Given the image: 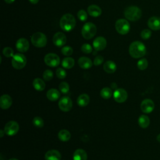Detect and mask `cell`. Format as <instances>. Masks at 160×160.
<instances>
[{"mask_svg":"<svg viewBox=\"0 0 160 160\" xmlns=\"http://www.w3.org/2000/svg\"><path fill=\"white\" fill-rule=\"evenodd\" d=\"M81 49L82 52L85 54H89L92 51V46L89 44H88V43L83 44L81 48Z\"/></svg>","mask_w":160,"mask_h":160,"instance_id":"cell-38","label":"cell"},{"mask_svg":"<svg viewBox=\"0 0 160 160\" xmlns=\"http://www.w3.org/2000/svg\"><path fill=\"white\" fill-rule=\"evenodd\" d=\"M39 0H29V1L31 3L34 4H37V3L39 2Z\"/></svg>","mask_w":160,"mask_h":160,"instance_id":"cell-41","label":"cell"},{"mask_svg":"<svg viewBox=\"0 0 160 160\" xmlns=\"http://www.w3.org/2000/svg\"><path fill=\"white\" fill-rule=\"evenodd\" d=\"M12 99L8 94H3L0 98V106L2 109L9 108L12 104Z\"/></svg>","mask_w":160,"mask_h":160,"instance_id":"cell-17","label":"cell"},{"mask_svg":"<svg viewBox=\"0 0 160 160\" xmlns=\"http://www.w3.org/2000/svg\"><path fill=\"white\" fill-rule=\"evenodd\" d=\"M60 91L63 94H66L69 91V85L66 82H61L59 85Z\"/></svg>","mask_w":160,"mask_h":160,"instance_id":"cell-32","label":"cell"},{"mask_svg":"<svg viewBox=\"0 0 160 160\" xmlns=\"http://www.w3.org/2000/svg\"><path fill=\"white\" fill-rule=\"evenodd\" d=\"M31 42L35 47L43 48L46 45L47 38L42 32H38L32 35Z\"/></svg>","mask_w":160,"mask_h":160,"instance_id":"cell-5","label":"cell"},{"mask_svg":"<svg viewBox=\"0 0 160 160\" xmlns=\"http://www.w3.org/2000/svg\"><path fill=\"white\" fill-rule=\"evenodd\" d=\"M46 96L49 100L51 101H55L59 98L60 92L58 89L52 88L48 91L46 93Z\"/></svg>","mask_w":160,"mask_h":160,"instance_id":"cell-21","label":"cell"},{"mask_svg":"<svg viewBox=\"0 0 160 160\" xmlns=\"http://www.w3.org/2000/svg\"><path fill=\"white\" fill-rule=\"evenodd\" d=\"M129 53L133 58H140L146 54V48L142 42L136 41L129 45Z\"/></svg>","mask_w":160,"mask_h":160,"instance_id":"cell-1","label":"cell"},{"mask_svg":"<svg viewBox=\"0 0 160 160\" xmlns=\"http://www.w3.org/2000/svg\"><path fill=\"white\" fill-rule=\"evenodd\" d=\"M90 101L89 96L86 94H82L79 95L77 99V104L81 107L86 106Z\"/></svg>","mask_w":160,"mask_h":160,"instance_id":"cell-22","label":"cell"},{"mask_svg":"<svg viewBox=\"0 0 160 160\" xmlns=\"http://www.w3.org/2000/svg\"><path fill=\"white\" fill-rule=\"evenodd\" d=\"M58 138L62 141H68L71 138V134L66 129H62L58 132Z\"/></svg>","mask_w":160,"mask_h":160,"instance_id":"cell-28","label":"cell"},{"mask_svg":"<svg viewBox=\"0 0 160 160\" xmlns=\"http://www.w3.org/2000/svg\"><path fill=\"white\" fill-rule=\"evenodd\" d=\"M0 134H1V136H0V137H1V138H2V136H3L4 134H5V132H4V131H3V130H1V131H0Z\"/></svg>","mask_w":160,"mask_h":160,"instance_id":"cell-44","label":"cell"},{"mask_svg":"<svg viewBox=\"0 0 160 160\" xmlns=\"http://www.w3.org/2000/svg\"><path fill=\"white\" fill-rule=\"evenodd\" d=\"M88 12L92 17H98L101 14V9L97 5L92 4L88 8Z\"/></svg>","mask_w":160,"mask_h":160,"instance_id":"cell-20","label":"cell"},{"mask_svg":"<svg viewBox=\"0 0 160 160\" xmlns=\"http://www.w3.org/2000/svg\"><path fill=\"white\" fill-rule=\"evenodd\" d=\"M61 28L66 32L71 31L74 29L76 25V20L74 17L69 13L64 14L59 21Z\"/></svg>","mask_w":160,"mask_h":160,"instance_id":"cell-2","label":"cell"},{"mask_svg":"<svg viewBox=\"0 0 160 160\" xmlns=\"http://www.w3.org/2000/svg\"><path fill=\"white\" fill-rule=\"evenodd\" d=\"M115 28L118 33L122 35L128 34L130 30L129 22L124 19H119L115 23Z\"/></svg>","mask_w":160,"mask_h":160,"instance_id":"cell-7","label":"cell"},{"mask_svg":"<svg viewBox=\"0 0 160 160\" xmlns=\"http://www.w3.org/2000/svg\"><path fill=\"white\" fill-rule=\"evenodd\" d=\"M150 124V119L148 116L146 115H141L139 118H138V124L139 126L145 129L149 126Z\"/></svg>","mask_w":160,"mask_h":160,"instance_id":"cell-26","label":"cell"},{"mask_svg":"<svg viewBox=\"0 0 160 160\" xmlns=\"http://www.w3.org/2000/svg\"><path fill=\"white\" fill-rule=\"evenodd\" d=\"M15 0H4V1L8 3V4H11V3H12Z\"/></svg>","mask_w":160,"mask_h":160,"instance_id":"cell-43","label":"cell"},{"mask_svg":"<svg viewBox=\"0 0 160 160\" xmlns=\"http://www.w3.org/2000/svg\"><path fill=\"white\" fill-rule=\"evenodd\" d=\"M96 26L92 22H86L84 24L81 29L82 37L86 39L92 38L96 33Z\"/></svg>","mask_w":160,"mask_h":160,"instance_id":"cell-4","label":"cell"},{"mask_svg":"<svg viewBox=\"0 0 160 160\" xmlns=\"http://www.w3.org/2000/svg\"><path fill=\"white\" fill-rule=\"evenodd\" d=\"M100 95L101 96L105 99H109L112 95V91L111 88L108 87H105L102 88L100 92Z\"/></svg>","mask_w":160,"mask_h":160,"instance_id":"cell-29","label":"cell"},{"mask_svg":"<svg viewBox=\"0 0 160 160\" xmlns=\"http://www.w3.org/2000/svg\"><path fill=\"white\" fill-rule=\"evenodd\" d=\"M9 160H18V159H16V158H11V159H9Z\"/></svg>","mask_w":160,"mask_h":160,"instance_id":"cell-46","label":"cell"},{"mask_svg":"<svg viewBox=\"0 0 160 160\" xmlns=\"http://www.w3.org/2000/svg\"><path fill=\"white\" fill-rule=\"evenodd\" d=\"M125 18L131 21H136L139 19L142 16V11L140 8L135 6L127 7L124 12Z\"/></svg>","mask_w":160,"mask_h":160,"instance_id":"cell-3","label":"cell"},{"mask_svg":"<svg viewBox=\"0 0 160 160\" xmlns=\"http://www.w3.org/2000/svg\"><path fill=\"white\" fill-rule=\"evenodd\" d=\"M103 69L107 73H113L116 70V64L112 61H107L103 65Z\"/></svg>","mask_w":160,"mask_h":160,"instance_id":"cell-24","label":"cell"},{"mask_svg":"<svg viewBox=\"0 0 160 160\" xmlns=\"http://www.w3.org/2000/svg\"><path fill=\"white\" fill-rule=\"evenodd\" d=\"M128 92L122 88H118L113 93V97L115 101L118 103H122L128 99Z\"/></svg>","mask_w":160,"mask_h":160,"instance_id":"cell-11","label":"cell"},{"mask_svg":"<svg viewBox=\"0 0 160 160\" xmlns=\"http://www.w3.org/2000/svg\"><path fill=\"white\" fill-rule=\"evenodd\" d=\"M151 31L148 29H144L141 32V37L142 39L146 40L151 36Z\"/></svg>","mask_w":160,"mask_h":160,"instance_id":"cell-35","label":"cell"},{"mask_svg":"<svg viewBox=\"0 0 160 160\" xmlns=\"http://www.w3.org/2000/svg\"><path fill=\"white\" fill-rule=\"evenodd\" d=\"M56 74L59 79H64L66 76V72L64 69L59 68L56 71Z\"/></svg>","mask_w":160,"mask_h":160,"instance_id":"cell-39","label":"cell"},{"mask_svg":"<svg viewBox=\"0 0 160 160\" xmlns=\"http://www.w3.org/2000/svg\"><path fill=\"white\" fill-rule=\"evenodd\" d=\"M141 109L146 114L151 113L154 108V102L150 99H145L141 103Z\"/></svg>","mask_w":160,"mask_h":160,"instance_id":"cell-12","label":"cell"},{"mask_svg":"<svg viewBox=\"0 0 160 160\" xmlns=\"http://www.w3.org/2000/svg\"><path fill=\"white\" fill-rule=\"evenodd\" d=\"M86 152L82 149H76L73 154V160H87Z\"/></svg>","mask_w":160,"mask_h":160,"instance_id":"cell-23","label":"cell"},{"mask_svg":"<svg viewBox=\"0 0 160 160\" xmlns=\"http://www.w3.org/2000/svg\"><path fill=\"white\" fill-rule=\"evenodd\" d=\"M19 126L18 123L14 121H10L8 122L4 128L5 133L8 136H14L19 131Z\"/></svg>","mask_w":160,"mask_h":160,"instance_id":"cell-9","label":"cell"},{"mask_svg":"<svg viewBox=\"0 0 160 160\" xmlns=\"http://www.w3.org/2000/svg\"><path fill=\"white\" fill-rule=\"evenodd\" d=\"M61 155L60 152L55 149H51L47 151L44 155L46 160H60Z\"/></svg>","mask_w":160,"mask_h":160,"instance_id":"cell-18","label":"cell"},{"mask_svg":"<svg viewBox=\"0 0 160 160\" xmlns=\"http://www.w3.org/2000/svg\"><path fill=\"white\" fill-rule=\"evenodd\" d=\"M78 62L80 68L84 69H89L92 66V62L91 61V60L89 58L84 56L79 58Z\"/></svg>","mask_w":160,"mask_h":160,"instance_id":"cell-19","label":"cell"},{"mask_svg":"<svg viewBox=\"0 0 160 160\" xmlns=\"http://www.w3.org/2000/svg\"><path fill=\"white\" fill-rule=\"evenodd\" d=\"M32 86L35 89L39 91H43L46 88V84L44 81L40 78H36L33 80Z\"/></svg>","mask_w":160,"mask_h":160,"instance_id":"cell-25","label":"cell"},{"mask_svg":"<svg viewBox=\"0 0 160 160\" xmlns=\"http://www.w3.org/2000/svg\"><path fill=\"white\" fill-rule=\"evenodd\" d=\"M42 76H43V79L45 81H50V80H51L52 79V78H53V72L50 69H46V70H45L44 71Z\"/></svg>","mask_w":160,"mask_h":160,"instance_id":"cell-33","label":"cell"},{"mask_svg":"<svg viewBox=\"0 0 160 160\" xmlns=\"http://www.w3.org/2000/svg\"><path fill=\"white\" fill-rule=\"evenodd\" d=\"M61 52L63 55L66 56H71L72 52H73V49L70 46H64L62 49H61Z\"/></svg>","mask_w":160,"mask_h":160,"instance_id":"cell-37","label":"cell"},{"mask_svg":"<svg viewBox=\"0 0 160 160\" xmlns=\"http://www.w3.org/2000/svg\"><path fill=\"white\" fill-rule=\"evenodd\" d=\"M148 26L151 30H160V18L157 16L151 17L148 21Z\"/></svg>","mask_w":160,"mask_h":160,"instance_id":"cell-16","label":"cell"},{"mask_svg":"<svg viewBox=\"0 0 160 160\" xmlns=\"http://www.w3.org/2000/svg\"><path fill=\"white\" fill-rule=\"evenodd\" d=\"M103 61H104V58L102 56H97L94 59L93 64L95 66H99L102 63Z\"/></svg>","mask_w":160,"mask_h":160,"instance_id":"cell-40","label":"cell"},{"mask_svg":"<svg viewBox=\"0 0 160 160\" xmlns=\"http://www.w3.org/2000/svg\"><path fill=\"white\" fill-rule=\"evenodd\" d=\"M11 64L14 68L16 69H21L25 67L26 64V58L25 56L21 53L15 54L13 57H12Z\"/></svg>","mask_w":160,"mask_h":160,"instance_id":"cell-6","label":"cell"},{"mask_svg":"<svg viewBox=\"0 0 160 160\" xmlns=\"http://www.w3.org/2000/svg\"><path fill=\"white\" fill-rule=\"evenodd\" d=\"M2 53L4 56L7 58H10V57H13L14 54V51L13 49L10 48V47H6L3 49L2 50Z\"/></svg>","mask_w":160,"mask_h":160,"instance_id":"cell-34","label":"cell"},{"mask_svg":"<svg viewBox=\"0 0 160 160\" xmlns=\"http://www.w3.org/2000/svg\"><path fill=\"white\" fill-rule=\"evenodd\" d=\"M44 62L48 66L54 68L57 67L60 63L59 57L54 53H48L47 54L44 58Z\"/></svg>","mask_w":160,"mask_h":160,"instance_id":"cell-8","label":"cell"},{"mask_svg":"<svg viewBox=\"0 0 160 160\" xmlns=\"http://www.w3.org/2000/svg\"><path fill=\"white\" fill-rule=\"evenodd\" d=\"M77 16H78V19L79 20H81V21H86V19L88 18L87 12L83 9L79 10L77 13Z\"/></svg>","mask_w":160,"mask_h":160,"instance_id":"cell-36","label":"cell"},{"mask_svg":"<svg viewBox=\"0 0 160 160\" xmlns=\"http://www.w3.org/2000/svg\"><path fill=\"white\" fill-rule=\"evenodd\" d=\"M32 123L34 126L38 128H41L44 126V121L39 116H36L32 120Z\"/></svg>","mask_w":160,"mask_h":160,"instance_id":"cell-31","label":"cell"},{"mask_svg":"<svg viewBox=\"0 0 160 160\" xmlns=\"http://www.w3.org/2000/svg\"><path fill=\"white\" fill-rule=\"evenodd\" d=\"M58 106L61 111L64 112H68L72 108V100L68 96H64L60 99L58 102Z\"/></svg>","mask_w":160,"mask_h":160,"instance_id":"cell-10","label":"cell"},{"mask_svg":"<svg viewBox=\"0 0 160 160\" xmlns=\"http://www.w3.org/2000/svg\"><path fill=\"white\" fill-rule=\"evenodd\" d=\"M52 42L55 46L58 47H62L66 42V37L64 33L58 32L53 36Z\"/></svg>","mask_w":160,"mask_h":160,"instance_id":"cell-13","label":"cell"},{"mask_svg":"<svg viewBox=\"0 0 160 160\" xmlns=\"http://www.w3.org/2000/svg\"><path fill=\"white\" fill-rule=\"evenodd\" d=\"M16 48L20 52H25L29 48L28 41L25 38H19L16 43Z\"/></svg>","mask_w":160,"mask_h":160,"instance_id":"cell-14","label":"cell"},{"mask_svg":"<svg viewBox=\"0 0 160 160\" xmlns=\"http://www.w3.org/2000/svg\"><path fill=\"white\" fill-rule=\"evenodd\" d=\"M107 44L106 39L102 36L97 37L93 41L92 45L96 51H102L103 50Z\"/></svg>","mask_w":160,"mask_h":160,"instance_id":"cell-15","label":"cell"},{"mask_svg":"<svg viewBox=\"0 0 160 160\" xmlns=\"http://www.w3.org/2000/svg\"><path fill=\"white\" fill-rule=\"evenodd\" d=\"M62 66L66 69H71L74 65V60L71 57H66L62 61Z\"/></svg>","mask_w":160,"mask_h":160,"instance_id":"cell-27","label":"cell"},{"mask_svg":"<svg viewBox=\"0 0 160 160\" xmlns=\"http://www.w3.org/2000/svg\"><path fill=\"white\" fill-rule=\"evenodd\" d=\"M111 87H112V88H113V89H116V88H117V85H116V84L115 82H112V83L111 84Z\"/></svg>","mask_w":160,"mask_h":160,"instance_id":"cell-42","label":"cell"},{"mask_svg":"<svg viewBox=\"0 0 160 160\" xmlns=\"http://www.w3.org/2000/svg\"><path fill=\"white\" fill-rule=\"evenodd\" d=\"M138 68L140 70H144L148 66V62L146 58H142L138 61L137 63Z\"/></svg>","mask_w":160,"mask_h":160,"instance_id":"cell-30","label":"cell"},{"mask_svg":"<svg viewBox=\"0 0 160 160\" xmlns=\"http://www.w3.org/2000/svg\"><path fill=\"white\" fill-rule=\"evenodd\" d=\"M156 139H157V141H158V142H160V133L157 136V137H156Z\"/></svg>","mask_w":160,"mask_h":160,"instance_id":"cell-45","label":"cell"}]
</instances>
